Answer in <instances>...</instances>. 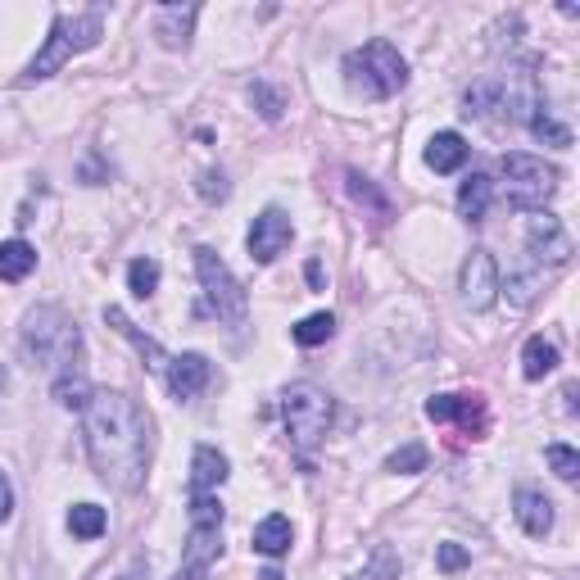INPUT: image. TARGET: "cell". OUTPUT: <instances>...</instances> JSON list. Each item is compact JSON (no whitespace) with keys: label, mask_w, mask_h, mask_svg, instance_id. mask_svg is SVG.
<instances>
[{"label":"cell","mask_w":580,"mask_h":580,"mask_svg":"<svg viewBox=\"0 0 580 580\" xmlns=\"http://www.w3.org/2000/svg\"><path fill=\"white\" fill-rule=\"evenodd\" d=\"M104 527H109V517H104V508H96V504H77V508L69 513V531H73L77 540H100Z\"/></svg>","instance_id":"cell-25"},{"label":"cell","mask_w":580,"mask_h":580,"mask_svg":"<svg viewBox=\"0 0 580 580\" xmlns=\"http://www.w3.org/2000/svg\"><path fill=\"white\" fill-rule=\"evenodd\" d=\"M37 268V250L27 240H5L0 245V282H23Z\"/></svg>","instance_id":"cell-22"},{"label":"cell","mask_w":580,"mask_h":580,"mask_svg":"<svg viewBox=\"0 0 580 580\" xmlns=\"http://www.w3.org/2000/svg\"><path fill=\"white\" fill-rule=\"evenodd\" d=\"M349 580H399V554H395L391 544H377V548H372V558H368L363 567H358Z\"/></svg>","instance_id":"cell-23"},{"label":"cell","mask_w":580,"mask_h":580,"mask_svg":"<svg viewBox=\"0 0 580 580\" xmlns=\"http://www.w3.org/2000/svg\"><path fill=\"white\" fill-rule=\"evenodd\" d=\"M345 82L368 100H391L408 87V64L391 41H368L345 54Z\"/></svg>","instance_id":"cell-4"},{"label":"cell","mask_w":580,"mask_h":580,"mask_svg":"<svg viewBox=\"0 0 580 580\" xmlns=\"http://www.w3.org/2000/svg\"><path fill=\"white\" fill-rule=\"evenodd\" d=\"M54 399H60L64 408H87L91 399V385H87V372H64V377H54Z\"/></svg>","instance_id":"cell-26"},{"label":"cell","mask_w":580,"mask_h":580,"mask_svg":"<svg viewBox=\"0 0 580 580\" xmlns=\"http://www.w3.org/2000/svg\"><path fill=\"white\" fill-rule=\"evenodd\" d=\"M458 291H462V304H467L472 313L494 309V299H499L504 282H499V263H494V255H490V250H472V255L462 259Z\"/></svg>","instance_id":"cell-8"},{"label":"cell","mask_w":580,"mask_h":580,"mask_svg":"<svg viewBox=\"0 0 580 580\" xmlns=\"http://www.w3.org/2000/svg\"><path fill=\"white\" fill-rule=\"evenodd\" d=\"M291 336H295V345H304V349L326 345L331 336H336V318H331V313H309V318H304V322L291 331Z\"/></svg>","instance_id":"cell-24"},{"label":"cell","mask_w":580,"mask_h":580,"mask_svg":"<svg viewBox=\"0 0 580 580\" xmlns=\"http://www.w3.org/2000/svg\"><path fill=\"white\" fill-rule=\"evenodd\" d=\"M531 132L540 136V141L558 146V150H567V146H571V127H563L558 119H548V114H544V104H540L535 114H531Z\"/></svg>","instance_id":"cell-28"},{"label":"cell","mask_w":580,"mask_h":580,"mask_svg":"<svg viewBox=\"0 0 580 580\" xmlns=\"http://www.w3.org/2000/svg\"><path fill=\"white\" fill-rule=\"evenodd\" d=\"M527 250L540 268H563L571 259V236L554 213H535L531 227H527Z\"/></svg>","instance_id":"cell-10"},{"label":"cell","mask_w":580,"mask_h":580,"mask_svg":"<svg viewBox=\"0 0 580 580\" xmlns=\"http://www.w3.org/2000/svg\"><path fill=\"white\" fill-rule=\"evenodd\" d=\"M100 37H104V18H100L96 10H87V14H60V18L50 23L46 46L37 50V60L27 64V73H23L18 82H23V87H33V82H46L50 73H60V69L73 60V54L100 46Z\"/></svg>","instance_id":"cell-3"},{"label":"cell","mask_w":580,"mask_h":580,"mask_svg":"<svg viewBox=\"0 0 580 580\" xmlns=\"http://www.w3.org/2000/svg\"><path fill=\"white\" fill-rule=\"evenodd\" d=\"M499 173H504V196L513 209L521 213H544V205L554 200L558 190V169L554 163H544L535 155H504L499 159Z\"/></svg>","instance_id":"cell-6"},{"label":"cell","mask_w":580,"mask_h":580,"mask_svg":"<svg viewBox=\"0 0 580 580\" xmlns=\"http://www.w3.org/2000/svg\"><path fill=\"white\" fill-rule=\"evenodd\" d=\"M291 540H295V531H291V521L282 517V513H268L259 527H255V548L263 558H282V554H291Z\"/></svg>","instance_id":"cell-20"},{"label":"cell","mask_w":580,"mask_h":580,"mask_svg":"<svg viewBox=\"0 0 580 580\" xmlns=\"http://www.w3.org/2000/svg\"><path fill=\"white\" fill-rule=\"evenodd\" d=\"M127 286L136 299H150L159 291V263L155 259H132L127 263Z\"/></svg>","instance_id":"cell-27"},{"label":"cell","mask_w":580,"mask_h":580,"mask_svg":"<svg viewBox=\"0 0 580 580\" xmlns=\"http://www.w3.org/2000/svg\"><path fill=\"white\" fill-rule=\"evenodd\" d=\"M200 18V5H159L155 10V37L169 46V50H182L190 41V27Z\"/></svg>","instance_id":"cell-15"},{"label":"cell","mask_w":580,"mask_h":580,"mask_svg":"<svg viewBox=\"0 0 580 580\" xmlns=\"http://www.w3.org/2000/svg\"><path fill=\"white\" fill-rule=\"evenodd\" d=\"M250 96L259 100V114H263V119H272V123H277V119H282V96H277V91H272V87H268V82H255V87H250Z\"/></svg>","instance_id":"cell-31"},{"label":"cell","mask_w":580,"mask_h":580,"mask_svg":"<svg viewBox=\"0 0 580 580\" xmlns=\"http://www.w3.org/2000/svg\"><path fill=\"white\" fill-rule=\"evenodd\" d=\"M259 580H282V571H277V567H268V571H263Z\"/></svg>","instance_id":"cell-35"},{"label":"cell","mask_w":580,"mask_h":580,"mask_svg":"<svg viewBox=\"0 0 580 580\" xmlns=\"http://www.w3.org/2000/svg\"><path fill=\"white\" fill-rule=\"evenodd\" d=\"M282 418H286L291 445L299 454H309V449L322 445L331 418H336V399H331L313 381H295V385H286V395H282Z\"/></svg>","instance_id":"cell-5"},{"label":"cell","mask_w":580,"mask_h":580,"mask_svg":"<svg viewBox=\"0 0 580 580\" xmlns=\"http://www.w3.org/2000/svg\"><path fill=\"white\" fill-rule=\"evenodd\" d=\"M223 554V527H196L190 521V535H186V554L173 580H209V567Z\"/></svg>","instance_id":"cell-11"},{"label":"cell","mask_w":580,"mask_h":580,"mask_svg":"<svg viewBox=\"0 0 580 580\" xmlns=\"http://www.w3.org/2000/svg\"><path fill=\"white\" fill-rule=\"evenodd\" d=\"M513 513H517L521 531H527L531 540H544L548 531H554V504H548V494L535 490V485H517V494H513Z\"/></svg>","instance_id":"cell-14"},{"label":"cell","mask_w":580,"mask_h":580,"mask_svg":"<svg viewBox=\"0 0 580 580\" xmlns=\"http://www.w3.org/2000/svg\"><path fill=\"white\" fill-rule=\"evenodd\" d=\"M114 580H136V576H114Z\"/></svg>","instance_id":"cell-37"},{"label":"cell","mask_w":580,"mask_h":580,"mask_svg":"<svg viewBox=\"0 0 580 580\" xmlns=\"http://www.w3.org/2000/svg\"><path fill=\"white\" fill-rule=\"evenodd\" d=\"M554 368H558V345L544 341V336H531L527 349H521V377H527V381H544Z\"/></svg>","instance_id":"cell-21"},{"label":"cell","mask_w":580,"mask_h":580,"mask_svg":"<svg viewBox=\"0 0 580 580\" xmlns=\"http://www.w3.org/2000/svg\"><path fill=\"white\" fill-rule=\"evenodd\" d=\"M427 418L431 422H458L462 431L481 435L485 431V404L477 395H435V399H427Z\"/></svg>","instance_id":"cell-12"},{"label":"cell","mask_w":580,"mask_h":580,"mask_svg":"<svg viewBox=\"0 0 580 580\" xmlns=\"http://www.w3.org/2000/svg\"><path fill=\"white\" fill-rule=\"evenodd\" d=\"M467 163V141L458 132H435L427 141V169L431 173H458Z\"/></svg>","instance_id":"cell-18"},{"label":"cell","mask_w":580,"mask_h":580,"mask_svg":"<svg viewBox=\"0 0 580 580\" xmlns=\"http://www.w3.org/2000/svg\"><path fill=\"white\" fill-rule=\"evenodd\" d=\"M14 513V490H10V481L5 477H0V521H5Z\"/></svg>","instance_id":"cell-34"},{"label":"cell","mask_w":580,"mask_h":580,"mask_svg":"<svg viewBox=\"0 0 580 580\" xmlns=\"http://www.w3.org/2000/svg\"><path fill=\"white\" fill-rule=\"evenodd\" d=\"M427 467V449L422 445H404L391 454V472H422Z\"/></svg>","instance_id":"cell-30"},{"label":"cell","mask_w":580,"mask_h":580,"mask_svg":"<svg viewBox=\"0 0 580 580\" xmlns=\"http://www.w3.org/2000/svg\"><path fill=\"white\" fill-rule=\"evenodd\" d=\"M209 377H213V368L205 354H177V358H169V368H163V381H169L173 399H196L209 385Z\"/></svg>","instance_id":"cell-13"},{"label":"cell","mask_w":580,"mask_h":580,"mask_svg":"<svg viewBox=\"0 0 580 580\" xmlns=\"http://www.w3.org/2000/svg\"><path fill=\"white\" fill-rule=\"evenodd\" d=\"M23 349L33 363L50 368V377L82 368V331L64 309H54V304H41V309L23 318Z\"/></svg>","instance_id":"cell-2"},{"label":"cell","mask_w":580,"mask_h":580,"mask_svg":"<svg viewBox=\"0 0 580 580\" xmlns=\"http://www.w3.org/2000/svg\"><path fill=\"white\" fill-rule=\"evenodd\" d=\"M82 435L96 477L109 490H141L146 485V458H150V422L141 404L123 391H91L82 408Z\"/></svg>","instance_id":"cell-1"},{"label":"cell","mask_w":580,"mask_h":580,"mask_svg":"<svg viewBox=\"0 0 580 580\" xmlns=\"http://www.w3.org/2000/svg\"><path fill=\"white\" fill-rule=\"evenodd\" d=\"M435 563H440V571H462V567L472 563V558H467V548H462V544H440Z\"/></svg>","instance_id":"cell-33"},{"label":"cell","mask_w":580,"mask_h":580,"mask_svg":"<svg viewBox=\"0 0 580 580\" xmlns=\"http://www.w3.org/2000/svg\"><path fill=\"white\" fill-rule=\"evenodd\" d=\"M104 322L114 326L119 336H123V341H127L136 354H141V358H150V368H155V372H163V368H169V354L159 349V341H150L146 331H141V326H136V322H132V318L119 309V304H109V309H104Z\"/></svg>","instance_id":"cell-16"},{"label":"cell","mask_w":580,"mask_h":580,"mask_svg":"<svg viewBox=\"0 0 580 580\" xmlns=\"http://www.w3.org/2000/svg\"><path fill=\"white\" fill-rule=\"evenodd\" d=\"M196 272L205 286V304L218 322H227L232 331L245 326V313H250V299H245L240 282L232 277V268L223 263V255H213L209 245H196Z\"/></svg>","instance_id":"cell-7"},{"label":"cell","mask_w":580,"mask_h":580,"mask_svg":"<svg viewBox=\"0 0 580 580\" xmlns=\"http://www.w3.org/2000/svg\"><path fill=\"white\" fill-rule=\"evenodd\" d=\"M291 240H295V223H291V213H286V209H263V213L255 218L250 236H245V245H250V259H255V263H272Z\"/></svg>","instance_id":"cell-9"},{"label":"cell","mask_w":580,"mask_h":580,"mask_svg":"<svg viewBox=\"0 0 580 580\" xmlns=\"http://www.w3.org/2000/svg\"><path fill=\"white\" fill-rule=\"evenodd\" d=\"M227 481V458L213 445H200L196 458H190V494H213Z\"/></svg>","instance_id":"cell-17"},{"label":"cell","mask_w":580,"mask_h":580,"mask_svg":"<svg viewBox=\"0 0 580 580\" xmlns=\"http://www.w3.org/2000/svg\"><path fill=\"white\" fill-rule=\"evenodd\" d=\"M490 200H494V182H490V173H472V177H467V182L458 186V213L467 218V223H485Z\"/></svg>","instance_id":"cell-19"},{"label":"cell","mask_w":580,"mask_h":580,"mask_svg":"<svg viewBox=\"0 0 580 580\" xmlns=\"http://www.w3.org/2000/svg\"><path fill=\"white\" fill-rule=\"evenodd\" d=\"M544 458H548V467H554L563 481H576V477H580V454H576L571 445H548Z\"/></svg>","instance_id":"cell-29"},{"label":"cell","mask_w":580,"mask_h":580,"mask_svg":"<svg viewBox=\"0 0 580 580\" xmlns=\"http://www.w3.org/2000/svg\"><path fill=\"white\" fill-rule=\"evenodd\" d=\"M0 391H5V368H0Z\"/></svg>","instance_id":"cell-36"},{"label":"cell","mask_w":580,"mask_h":580,"mask_svg":"<svg viewBox=\"0 0 580 580\" xmlns=\"http://www.w3.org/2000/svg\"><path fill=\"white\" fill-rule=\"evenodd\" d=\"M227 190H232V186H227V177H223V173H213V169H209V173H200V196H205L209 205L227 200Z\"/></svg>","instance_id":"cell-32"}]
</instances>
